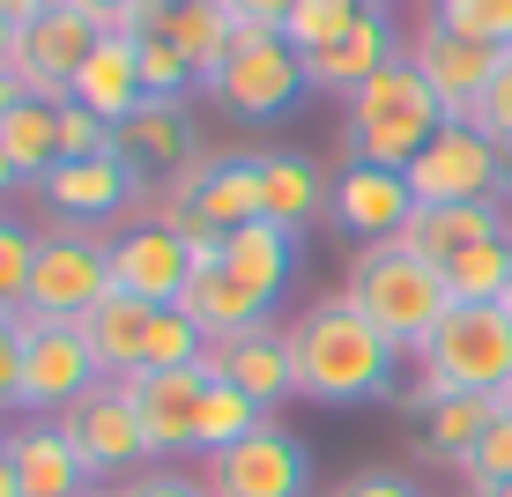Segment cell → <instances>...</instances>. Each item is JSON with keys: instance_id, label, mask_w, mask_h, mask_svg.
Instances as JSON below:
<instances>
[{"instance_id": "33", "label": "cell", "mask_w": 512, "mask_h": 497, "mask_svg": "<svg viewBox=\"0 0 512 497\" xmlns=\"http://www.w3.org/2000/svg\"><path fill=\"white\" fill-rule=\"evenodd\" d=\"M30 268H38V230L15 223L8 208H0V312H23V297H30Z\"/></svg>"}, {"instance_id": "23", "label": "cell", "mask_w": 512, "mask_h": 497, "mask_svg": "<svg viewBox=\"0 0 512 497\" xmlns=\"http://www.w3.org/2000/svg\"><path fill=\"white\" fill-rule=\"evenodd\" d=\"M394 60H401V38L386 30V15H357L334 45L305 52V82H312V90H327V97H357L364 82L386 75Z\"/></svg>"}, {"instance_id": "13", "label": "cell", "mask_w": 512, "mask_h": 497, "mask_svg": "<svg viewBox=\"0 0 512 497\" xmlns=\"http://www.w3.org/2000/svg\"><path fill=\"white\" fill-rule=\"evenodd\" d=\"M15 319H23V416H60L67 401H82L104 379L90 334L75 319H30V312Z\"/></svg>"}, {"instance_id": "1", "label": "cell", "mask_w": 512, "mask_h": 497, "mask_svg": "<svg viewBox=\"0 0 512 497\" xmlns=\"http://www.w3.org/2000/svg\"><path fill=\"white\" fill-rule=\"evenodd\" d=\"M290 357H297V394L320 408H364L401 386L409 349L386 342L349 297H312L290 319Z\"/></svg>"}, {"instance_id": "15", "label": "cell", "mask_w": 512, "mask_h": 497, "mask_svg": "<svg viewBox=\"0 0 512 497\" xmlns=\"http://www.w3.org/2000/svg\"><path fill=\"white\" fill-rule=\"evenodd\" d=\"M208 386H216V371H208V364L141 371V379H127L134 416H141V438H149V460L201 453V401H208Z\"/></svg>"}, {"instance_id": "8", "label": "cell", "mask_w": 512, "mask_h": 497, "mask_svg": "<svg viewBox=\"0 0 512 497\" xmlns=\"http://www.w3.org/2000/svg\"><path fill=\"white\" fill-rule=\"evenodd\" d=\"M164 223L186 238H231L238 223H260V164L253 156H193L164 186Z\"/></svg>"}, {"instance_id": "39", "label": "cell", "mask_w": 512, "mask_h": 497, "mask_svg": "<svg viewBox=\"0 0 512 497\" xmlns=\"http://www.w3.org/2000/svg\"><path fill=\"white\" fill-rule=\"evenodd\" d=\"M0 416H23V319L0 312Z\"/></svg>"}, {"instance_id": "3", "label": "cell", "mask_w": 512, "mask_h": 497, "mask_svg": "<svg viewBox=\"0 0 512 497\" xmlns=\"http://www.w3.org/2000/svg\"><path fill=\"white\" fill-rule=\"evenodd\" d=\"M446 127V104L431 97V82L409 60H394L386 75H372L357 97H342V149L349 164H379V171H409L431 134Z\"/></svg>"}, {"instance_id": "21", "label": "cell", "mask_w": 512, "mask_h": 497, "mask_svg": "<svg viewBox=\"0 0 512 497\" xmlns=\"http://www.w3.org/2000/svg\"><path fill=\"white\" fill-rule=\"evenodd\" d=\"M8 468L15 483H23V497H90V468H82V453L67 446V431L52 416H23L8 423Z\"/></svg>"}, {"instance_id": "42", "label": "cell", "mask_w": 512, "mask_h": 497, "mask_svg": "<svg viewBox=\"0 0 512 497\" xmlns=\"http://www.w3.org/2000/svg\"><path fill=\"white\" fill-rule=\"evenodd\" d=\"M223 8L238 15V23H260V30H282V15L297 8V0H223Z\"/></svg>"}, {"instance_id": "11", "label": "cell", "mask_w": 512, "mask_h": 497, "mask_svg": "<svg viewBox=\"0 0 512 497\" xmlns=\"http://www.w3.org/2000/svg\"><path fill=\"white\" fill-rule=\"evenodd\" d=\"M208 497H312V446L268 416L238 446L208 453Z\"/></svg>"}, {"instance_id": "18", "label": "cell", "mask_w": 512, "mask_h": 497, "mask_svg": "<svg viewBox=\"0 0 512 497\" xmlns=\"http://www.w3.org/2000/svg\"><path fill=\"white\" fill-rule=\"evenodd\" d=\"M216 379H231L238 394H253L260 408H275L282 401H297V357H290V327H275V319H260V327H245V334H223V342H208V357H201Z\"/></svg>"}, {"instance_id": "47", "label": "cell", "mask_w": 512, "mask_h": 497, "mask_svg": "<svg viewBox=\"0 0 512 497\" xmlns=\"http://www.w3.org/2000/svg\"><path fill=\"white\" fill-rule=\"evenodd\" d=\"M0 497H23V483H15V468H8V453H0Z\"/></svg>"}, {"instance_id": "34", "label": "cell", "mask_w": 512, "mask_h": 497, "mask_svg": "<svg viewBox=\"0 0 512 497\" xmlns=\"http://www.w3.org/2000/svg\"><path fill=\"white\" fill-rule=\"evenodd\" d=\"M357 15H364V8H349V0H297V8L282 15V38H290L297 52H320V45L342 38Z\"/></svg>"}, {"instance_id": "51", "label": "cell", "mask_w": 512, "mask_h": 497, "mask_svg": "<svg viewBox=\"0 0 512 497\" xmlns=\"http://www.w3.org/2000/svg\"><path fill=\"white\" fill-rule=\"evenodd\" d=\"M505 312H512V282H505Z\"/></svg>"}, {"instance_id": "19", "label": "cell", "mask_w": 512, "mask_h": 497, "mask_svg": "<svg viewBox=\"0 0 512 497\" xmlns=\"http://www.w3.org/2000/svg\"><path fill=\"white\" fill-rule=\"evenodd\" d=\"M179 312L208 334V342H223V334H245V327H260V319H275V305L253 290V282H238L231 268H223V238H193V275H186Z\"/></svg>"}, {"instance_id": "25", "label": "cell", "mask_w": 512, "mask_h": 497, "mask_svg": "<svg viewBox=\"0 0 512 497\" xmlns=\"http://www.w3.org/2000/svg\"><path fill=\"white\" fill-rule=\"evenodd\" d=\"M67 97L90 104L104 127H119L127 112H141L149 90H141V38H134V30H104L97 52H90V67L75 75V90H67Z\"/></svg>"}, {"instance_id": "43", "label": "cell", "mask_w": 512, "mask_h": 497, "mask_svg": "<svg viewBox=\"0 0 512 497\" xmlns=\"http://www.w3.org/2000/svg\"><path fill=\"white\" fill-rule=\"evenodd\" d=\"M67 8H82V15H90V23H104V30H127L141 0H67Z\"/></svg>"}, {"instance_id": "45", "label": "cell", "mask_w": 512, "mask_h": 497, "mask_svg": "<svg viewBox=\"0 0 512 497\" xmlns=\"http://www.w3.org/2000/svg\"><path fill=\"white\" fill-rule=\"evenodd\" d=\"M15 186H23V171H15V164H8V149H0V208H8V193H15Z\"/></svg>"}, {"instance_id": "40", "label": "cell", "mask_w": 512, "mask_h": 497, "mask_svg": "<svg viewBox=\"0 0 512 497\" xmlns=\"http://www.w3.org/2000/svg\"><path fill=\"white\" fill-rule=\"evenodd\" d=\"M327 497H431L416 483V475H401V468H357V475H342Z\"/></svg>"}, {"instance_id": "32", "label": "cell", "mask_w": 512, "mask_h": 497, "mask_svg": "<svg viewBox=\"0 0 512 497\" xmlns=\"http://www.w3.org/2000/svg\"><path fill=\"white\" fill-rule=\"evenodd\" d=\"M260 423H268V408H260L253 394H238L231 379H216V386H208V401H201V453L238 446V438L260 431Z\"/></svg>"}, {"instance_id": "48", "label": "cell", "mask_w": 512, "mask_h": 497, "mask_svg": "<svg viewBox=\"0 0 512 497\" xmlns=\"http://www.w3.org/2000/svg\"><path fill=\"white\" fill-rule=\"evenodd\" d=\"M349 8H364V15H386V0H349Z\"/></svg>"}, {"instance_id": "4", "label": "cell", "mask_w": 512, "mask_h": 497, "mask_svg": "<svg viewBox=\"0 0 512 497\" xmlns=\"http://www.w3.org/2000/svg\"><path fill=\"white\" fill-rule=\"evenodd\" d=\"M97 349V371L104 379H141V371H179V364H201L208 357V334L193 327L179 305H141V297H104V305L82 319Z\"/></svg>"}, {"instance_id": "14", "label": "cell", "mask_w": 512, "mask_h": 497, "mask_svg": "<svg viewBox=\"0 0 512 497\" xmlns=\"http://www.w3.org/2000/svg\"><path fill=\"white\" fill-rule=\"evenodd\" d=\"M401 60L431 82V97L446 104V119H475V104H483V90H490V75H498L505 52L475 45V38H461V30H446V23L423 15L409 38H401Z\"/></svg>"}, {"instance_id": "46", "label": "cell", "mask_w": 512, "mask_h": 497, "mask_svg": "<svg viewBox=\"0 0 512 497\" xmlns=\"http://www.w3.org/2000/svg\"><path fill=\"white\" fill-rule=\"evenodd\" d=\"M8 60H15V23H0V75H8Z\"/></svg>"}, {"instance_id": "6", "label": "cell", "mask_w": 512, "mask_h": 497, "mask_svg": "<svg viewBox=\"0 0 512 497\" xmlns=\"http://www.w3.org/2000/svg\"><path fill=\"white\" fill-rule=\"evenodd\" d=\"M112 297V238L90 223H45L38 230V268H30V319H90Z\"/></svg>"}, {"instance_id": "53", "label": "cell", "mask_w": 512, "mask_h": 497, "mask_svg": "<svg viewBox=\"0 0 512 497\" xmlns=\"http://www.w3.org/2000/svg\"><path fill=\"white\" fill-rule=\"evenodd\" d=\"M0 453H8V431H0Z\"/></svg>"}, {"instance_id": "17", "label": "cell", "mask_w": 512, "mask_h": 497, "mask_svg": "<svg viewBox=\"0 0 512 497\" xmlns=\"http://www.w3.org/2000/svg\"><path fill=\"white\" fill-rule=\"evenodd\" d=\"M38 201L52 208V223H90L97 230V223H112L119 208L141 201V171L119 149L90 156V164H52L38 179Z\"/></svg>"}, {"instance_id": "28", "label": "cell", "mask_w": 512, "mask_h": 497, "mask_svg": "<svg viewBox=\"0 0 512 497\" xmlns=\"http://www.w3.org/2000/svg\"><path fill=\"white\" fill-rule=\"evenodd\" d=\"M223 268H231L238 282H253L260 297H275L290 290V275H297V230H282V223H238L231 238H223Z\"/></svg>"}, {"instance_id": "49", "label": "cell", "mask_w": 512, "mask_h": 497, "mask_svg": "<svg viewBox=\"0 0 512 497\" xmlns=\"http://www.w3.org/2000/svg\"><path fill=\"white\" fill-rule=\"evenodd\" d=\"M468 497H475V490H468ZM483 497H512V483H498V490H483Z\"/></svg>"}, {"instance_id": "16", "label": "cell", "mask_w": 512, "mask_h": 497, "mask_svg": "<svg viewBox=\"0 0 512 497\" xmlns=\"http://www.w3.org/2000/svg\"><path fill=\"white\" fill-rule=\"evenodd\" d=\"M193 275V238L179 223H127L112 230V290L141 297V305H179Z\"/></svg>"}, {"instance_id": "27", "label": "cell", "mask_w": 512, "mask_h": 497, "mask_svg": "<svg viewBox=\"0 0 512 497\" xmlns=\"http://www.w3.org/2000/svg\"><path fill=\"white\" fill-rule=\"evenodd\" d=\"M416 423H423V460H461L475 453V438L490 431V416H498V394H409Z\"/></svg>"}, {"instance_id": "2", "label": "cell", "mask_w": 512, "mask_h": 497, "mask_svg": "<svg viewBox=\"0 0 512 497\" xmlns=\"http://www.w3.org/2000/svg\"><path fill=\"white\" fill-rule=\"evenodd\" d=\"M342 297L357 305L386 342H401L416 357L423 342H431V327L453 312V290H446V268H431L423 253H409L401 238H379L364 245L357 260H349L342 275Z\"/></svg>"}, {"instance_id": "9", "label": "cell", "mask_w": 512, "mask_h": 497, "mask_svg": "<svg viewBox=\"0 0 512 497\" xmlns=\"http://www.w3.org/2000/svg\"><path fill=\"white\" fill-rule=\"evenodd\" d=\"M401 179L416 201H512V156L475 119H446Z\"/></svg>"}, {"instance_id": "36", "label": "cell", "mask_w": 512, "mask_h": 497, "mask_svg": "<svg viewBox=\"0 0 512 497\" xmlns=\"http://www.w3.org/2000/svg\"><path fill=\"white\" fill-rule=\"evenodd\" d=\"M141 90L149 97H186V90H201V67L171 38H141Z\"/></svg>"}, {"instance_id": "31", "label": "cell", "mask_w": 512, "mask_h": 497, "mask_svg": "<svg viewBox=\"0 0 512 497\" xmlns=\"http://www.w3.org/2000/svg\"><path fill=\"white\" fill-rule=\"evenodd\" d=\"M505 282H512V230H505V238L468 245L461 260H446L453 305H505Z\"/></svg>"}, {"instance_id": "37", "label": "cell", "mask_w": 512, "mask_h": 497, "mask_svg": "<svg viewBox=\"0 0 512 497\" xmlns=\"http://www.w3.org/2000/svg\"><path fill=\"white\" fill-rule=\"evenodd\" d=\"M112 149V127L90 112V104H75V97H60V164H90V156Z\"/></svg>"}, {"instance_id": "26", "label": "cell", "mask_w": 512, "mask_h": 497, "mask_svg": "<svg viewBox=\"0 0 512 497\" xmlns=\"http://www.w3.org/2000/svg\"><path fill=\"white\" fill-rule=\"evenodd\" d=\"M253 164H260V216L268 223L305 238V223L320 216V208H334V186H327V171L312 164V156L275 149V156H253Z\"/></svg>"}, {"instance_id": "29", "label": "cell", "mask_w": 512, "mask_h": 497, "mask_svg": "<svg viewBox=\"0 0 512 497\" xmlns=\"http://www.w3.org/2000/svg\"><path fill=\"white\" fill-rule=\"evenodd\" d=\"M0 149L23 171V186H38L60 164V97H15L8 119H0Z\"/></svg>"}, {"instance_id": "52", "label": "cell", "mask_w": 512, "mask_h": 497, "mask_svg": "<svg viewBox=\"0 0 512 497\" xmlns=\"http://www.w3.org/2000/svg\"><path fill=\"white\" fill-rule=\"evenodd\" d=\"M90 497H119V490H90Z\"/></svg>"}, {"instance_id": "24", "label": "cell", "mask_w": 512, "mask_h": 497, "mask_svg": "<svg viewBox=\"0 0 512 497\" xmlns=\"http://www.w3.org/2000/svg\"><path fill=\"white\" fill-rule=\"evenodd\" d=\"M112 149L127 156V164L149 179V171H186L193 156V112H186V97H149L141 112H127L112 127Z\"/></svg>"}, {"instance_id": "7", "label": "cell", "mask_w": 512, "mask_h": 497, "mask_svg": "<svg viewBox=\"0 0 512 497\" xmlns=\"http://www.w3.org/2000/svg\"><path fill=\"white\" fill-rule=\"evenodd\" d=\"M201 90L216 97L231 119H282V112H297V97H305L312 82H305V52L282 38V30L238 23L231 60H223Z\"/></svg>"}, {"instance_id": "50", "label": "cell", "mask_w": 512, "mask_h": 497, "mask_svg": "<svg viewBox=\"0 0 512 497\" xmlns=\"http://www.w3.org/2000/svg\"><path fill=\"white\" fill-rule=\"evenodd\" d=\"M498 408H512V386H505V394H498Z\"/></svg>"}, {"instance_id": "22", "label": "cell", "mask_w": 512, "mask_h": 497, "mask_svg": "<svg viewBox=\"0 0 512 497\" xmlns=\"http://www.w3.org/2000/svg\"><path fill=\"white\" fill-rule=\"evenodd\" d=\"M512 230V201H416L409 230H401V245L423 253L431 268H446V260H461L468 245L483 238H505Z\"/></svg>"}, {"instance_id": "20", "label": "cell", "mask_w": 512, "mask_h": 497, "mask_svg": "<svg viewBox=\"0 0 512 497\" xmlns=\"http://www.w3.org/2000/svg\"><path fill=\"white\" fill-rule=\"evenodd\" d=\"M416 216V193L401 171H379V164H342L334 171V223L349 230V238L379 245V238H401Z\"/></svg>"}, {"instance_id": "41", "label": "cell", "mask_w": 512, "mask_h": 497, "mask_svg": "<svg viewBox=\"0 0 512 497\" xmlns=\"http://www.w3.org/2000/svg\"><path fill=\"white\" fill-rule=\"evenodd\" d=\"M119 497H208V475H186V468H141L119 483Z\"/></svg>"}, {"instance_id": "44", "label": "cell", "mask_w": 512, "mask_h": 497, "mask_svg": "<svg viewBox=\"0 0 512 497\" xmlns=\"http://www.w3.org/2000/svg\"><path fill=\"white\" fill-rule=\"evenodd\" d=\"M38 8H45V0H0V23H15V30H23Z\"/></svg>"}, {"instance_id": "5", "label": "cell", "mask_w": 512, "mask_h": 497, "mask_svg": "<svg viewBox=\"0 0 512 497\" xmlns=\"http://www.w3.org/2000/svg\"><path fill=\"white\" fill-rule=\"evenodd\" d=\"M409 364H416V394H505L512 386V312L453 305Z\"/></svg>"}, {"instance_id": "10", "label": "cell", "mask_w": 512, "mask_h": 497, "mask_svg": "<svg viewBox=\"0 0 512 497\" xmlns=\"http://www.w3.org/2000/svg\"><path fill=\"white\" fill-rule=\"evenodd\" d=\"M67 431V446L82 453V468H90L97 490H119L127 475H141V460H149V438H141V416H134V394L119 379H97L82 401H67L60 416H52Z\"/></svg>"}, {"instance_id": "38", "label": "cell", "mask_w": 512, "mask_h": 497, "mask_svg": "<svg viewBox=\"0 0 512 497\" xmlns=\"http://www.w3.org/2000/svg\"><path fill=\"white\" fill-rule=\"evenodd\" d=\"M475 127H483L498 149L512 156V52L498 60V75H490V90H483V104H475Z\"/></svg>"}, {"instance_id": "35", "label": "cell", "mask_w": 512, "mask_h": 497, "mask_svg": "<svg viewBox=\"0 0 512 497\" xmlns=\"http://www.w3.org/2000/svg\"><path fill=\"white\" fill-rule=\"evenodd\" d=\"M461 475H468L475 497L498 490V483H512V408H498V416H490V431L475 438V453L461 460Z\"/></svg>"}, {"instance_id": "12", "label": "cell", "mask_w": 512, "mask_h": 497, "mask_svg": "<svg viewBox=\"0 0 512 497\" xmlns=\"http://www.w3.org/2000/svg\"><path fill=\"white\" fill-rule=\"evenodd\" d=\"M97 38H104V23H90V15L67 8V0H45V8L15 30L8 75L23 82V97H67V90H75V75L90 67Z\"/></svg>"}, {"instance_id": "30", "label": "cell", "mask_w": 512, "mask_h": 497, "mask_svg": "<svg viewBox=\"0 0 512 497\" xmlns=\"http://www.w3.org/2000/svg\"><path fill=\"white\" fill-rule=\"evenodd\" d=\"M164 38L179 45L186 60L201 67V82H208L223 60H231V45H238V15L223 8V0H179V8H171V30H164Z\"/></svg>"}]
</instances>
